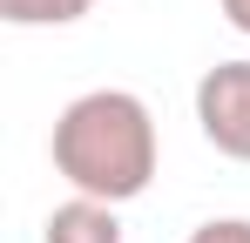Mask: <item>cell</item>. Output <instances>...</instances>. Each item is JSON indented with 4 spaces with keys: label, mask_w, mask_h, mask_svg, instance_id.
I'll return each mask as SVG.
<instances>
[{
    "label": "cell",
    "mask_w": 250,
    "mask_h": 243,
    "mask_svg": "<svg viewBox=\"0 0 250 243\" xmlns=\"http://www.w3.org/2000/svg\"><path fill=\"white\" fill-rule=\"evenodd\" d=\"M47 156H54V176L75 196L135 202L156 182V115L128 88H88L54 115Z\"/></svg>",
    "instance_id": "6da1fadb"
},
{
    "label": "cell",
    "mask_w": 250,
    "mask_h": 243,
    "mask_svg": "<svg viewBox=\"0 0 250 243\" xmlns=\"http://www.w3.org/2000/svg\"><path fill=\"white\" fill-rule=\"evenodd\" d=\"M196 128L216 156L250 162V61H216L196 81Z\"/></svg>",
    "instance_id": "7a4b0ae2"
},
{
    "label": "cell",
    "mask_w": 250,
    "mask_h": 243,
    "mask_svg": "<svg viewBox=\"0 0 250 243\" xmlns=\"http://www.w3.org/2000/svg\"><path fill=\"white\" fill-rule=\"evenodd\" d=\"M41 243H122V216H115V202L68 196L61 209H47Z\"/></svg>",
    "instance_id": "3957f363"
},
{
    "label": "cell",
    "mask_w": 250,
    "mask_h": 243,
    "mask_svg": "<svg viewBox=\"0 0 250 243\" xmlns=\"http://www.w3.org/2000/svg\"><path fill=\"white\" fill-rule=\"evenodd\" d=\"M95 0H0V20H14V27H68Z\"/></svg>",
    "instance_id": "277c9868"
},
{
    "label": "cell",
    "mask_w": 250,
    "mask_h": 243,
    "mask_svg": "<svg viewBox=\"0 0 250 243\" xmlns=\"http://www.w3.org/2000/svg\"><path fill=\"white\" fill-rule=\"evenodd\" d=\"M189 243H250V216H216L203 230H189Z\"/></svg>",
    "instance_id": "5b68a950"
},
{
    "label": "cell",
    "mask_w": 250,
    "mask_h": 243,
    "mask_svg": "<svg viewBox=\"0 0 250 243\" xmlns=\"http://www.w3.org/2000/svg\"><path fill=\"white\" fill-rule=\"evenodd\" d=\"M223 20H230L237 34H250V0H223Z\"/></svg>",
    "instance_id": "8992f818"
}]
</instances>
